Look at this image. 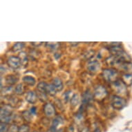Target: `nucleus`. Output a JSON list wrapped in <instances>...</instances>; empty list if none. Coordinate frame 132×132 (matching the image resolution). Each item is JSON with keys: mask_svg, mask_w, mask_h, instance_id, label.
I'll list each match as a JSON object with an SVG mask.
<instances>
[{"mask_svg": "<svg viewBox=\"0 0 132 132\" xmlns=\"http://www.w3.org/2000/svg\"><path fill=\"white\" fill-rule=\"evenodd\" d=\"M13 109L10 105H4L0 109L1 122L8 124L13 120Z\"/></svg>", "mask_w": 132, "mask_h": 132, "instance_id": "obj_1", "label": "nucleus"}, {"mask_svg": "<svg viewBox=\"0 0 132 132\" xmlns=\"http://www.w3.org/2000/svg\"><path fill=\"white\" fill-rule=\"evenodd\" d=\"M111 87L116 92L120 95H125L127 93V85L122 80H117L111 83Z\"/></svg>", "mask_w": 132, "mask_h": 132, "instance_id": "obj_2", "label": "nucleus"}, {"mask_svg": "<svg viewBox=\"0 0 132 132\" xmlns=\"http://www.w3.org/2000/svg\"><path fill=\"white\" fill-rule=\"evenodd\" d=\"M118 71L113 69H106L102 71V76L104 80L108 82H113L117 80Z\"/></svg>", "mask_w": 132, "mask_h": 132, "instance_id": "obj_3", "label": "nucleus"}, {"mask_svg": "<svg viewBox=\"0 0 132 132\" xmlns=\"http://www.w3.org/2000/svg\"><path fill=\"white\" fill-rule=\"evenodd\" d=\"M125 99L123 97L118 96V95H113L112 99H111V105L113 108L118 110H120L122 108H124L126 105Z\"/></svg>", "mask_w": 132, "mask_h": 132, "instance_id": "obj_4", "label": "nucleus"}, {"mask_svg": "<svg viewBox=\"0 0 132 132\" xmlns=\"http://www.w3.org/2000/svg\"><path fill=\"white\" fill-rule=\"evenodd\" d=\"M107 94H108V92L106 88L102 85H98L95 88L93 95L96 100L100 101V100H104Z\"/></svg>", "mask_w": 132, "mask_h": 132, "instance_id": "obj_5", "label": "nucleus"}, {"mask_svg": "<svg viewBox=\"0 0 132 132\" xmlns=\"http://www.w3.org/2000/svg\"><path fill=\"white\" fill-rule=\"evenodd\" d=\"M7 64L10 67L13 69H17L22 64L20 57L16 56L9 57L8 60H7Z\"/></svg>", "mask_w": 132, "mask_h": 132, "instance_id": "obj_6", "label": "nucleus"}, {"mask_svg": "<svg viewBox=\"0 0 132 132\" xmlns=\"http://www.w3.org/2000/svg\"><path fill=\"white\" fill-rule=\"evenodd\" d=\"M116 67L121 69L127 74H132V63L131 62H119L116 65Z\"/></svg>", "mask_w": 132, "mask_h": 132, "instance_id": "obj_7", "label": "nucleus"}, {"mask_svg": "<svg viewBox=\"0 0 132 132\" xmlns=\"http://www.w3.org/2000/svg\"><path fill=\"white\" fill-rule=\"evenodd\" d=\"M87 68L88 71L92 74H95L100 69V64L97 60L91 61L88 63Z\"/></svg>", "mask_w": 132, "mask_h": 132, "instance_id": "obj_8", "label": "nucleus"}, {"mask_svg": "<svg viewBox=\"0 0 132 132\" xmlns=\"http://www.w3.org/2000/svg\"><path fill=\"white\" fill-rule=\"evenodd\" d=\"M44 112L46 116L50 118L54 116L56 111H55L53 104L51 103H46L44 106Z\"/></svg>", "mask_w": 132, "mask_h": 132, "instance_id": "obj_9", "label": "nucleus"}, {"mask_svg": "<svg viewBox=\"0 0 132 132\" xmlns=\"http://www.w3.org/2000/svg\"><path fill=\"white\" fill-rule=\"evenodd\" d=\"M25 98H26V100L28 102V103H30V104H35V102H36V101H37V93L33 91H28V93H26Z\"/></svg>", "mask_w": 132, "mask_h": 132, "instance_id": "obj_10", "label": "nucleus"}, {"mask_svg": "<svg viewBox=\"0 0 132 132\" xmlns=\"http://www.w3.org/2000/svg\"><path fill=\"white\" fill-rule=\"evenodd\" d=\"M93 99V95L91 94V93L89 90H87L83 93L82 95V105L83 106H85L91 102V100Z\"/></svg>", "mask_w": 132, "mask_h": 132, "instance_id": "obj_11", "label": "nucleus"}, {"mask_svg": "<svg viewBox=\"0 0 132 132\" xmlns=\"http://www.w3.org/2000/svg\"><path fill=\"white\" fill-rule=\"evenodd\" d=\"M53 86L55 87L57 91H61L64 88L63 86V82H62V80L58 78H55L53 80Z\"/></svg>", "mask_w": 132, "mask_h": 132, "instance_id": "obj_12", "label": "nucleus"}, {"mask_svg": "<svg viewBox=\"0 0 132 132\" xmlns=\"http://www.w3.org/2000/svg\"><path fill=\"white\" fill-rule=\"evenodd\" d=\"M22 80H23V82L26 85H28V86H30V87L34 86L35 85V83H36V80H35V78L30 76H24V78H22Z\"/></svg>", "mask_w": 132, "mask_h": 132, "instance_id": "obj_13", "label": "nucleus"}, {"mask_svg": "<svg viewBox=\"0 0 132 132\" xmlns=\"http://www.w3.org/2000/svg\"><path fill=\"white\" fill-rule=\"evenodd\" d=\"M6 82L8 85H15L18 81V78L16 76H14V75H9V76H6Z\"/></svg>", "mask_w": 132, "mask_h": 132, "instance_id": "obj_14", "label": "nucleus"}, {"mask_svg": "<svg viewBox=\"0 0 132 132\" xmlns=\"http://www.w3.org/2000/svg\"><path fill=\"white\" fill-rule=\"evenodd\" d=\"M122 80L127 86H131L132 85V74L125 73L122 75Z\"/></svg>", "mask_w": 132, "mask_h": 132, "instance_id": "obj_15", "label": "nucleus"}, {"mask_svg": "<svg viewBox=\"0 0 132 132\" xmlns=\"http://www.w3.org/2000/svg\"><path fill=\"white\" fill-rule=\"evenodd\" d=\"M47 83H46L45 82H40L37 85V91L42 92V93H46V87H47Z\"/></svg>", "mask_w": 132, "mask_h": 132, "instance_id": "obj_16", "label": "nucleus"}, {"mask_svg": "<svg viewBox=\"0 0 132 132\" xmlns=\"http://www.w3.org/2000/svg\"><path fill=\"white\" fill-rule=\"evenodd\" d=\"M57 90L55 89V87L53 85H47L46 87V93L49 94L51 96H54L56 94Z\"/></svg>", "mask_w": 132, "mask_h": 132, "instance_id": "obj_17", "label": "nucleus"}, {"mask_svg": "<svg viewBox=\"0 0 132 132\" xmlns=\"http://www.w3.org/2000/svg\"><path fill=\"white\" fill-rule=\"evenodd\" d=\"M24 43L23 42H17L15 45L13 46L12 48V50L13 52H18L22 50V48H24Z\"/></svg>", "mask_w": 132, "mask_h": 132, "instance_id": "obj_18", "label": "nucleus"}, {"mask_svg": "<svg viewBox=\"0 0 132 132\" xmlns=\"http://www.w3.org/2000/svg\"><path fill=\"white\" fill-rule=\"evenodd\" d=\"M19 57L20 59L21 63L23 65H26L28 63V56L25 52H21L19 55Z\"/></svg>", "mask_w": 132, "mask_h": 132, "instance_id": "obj_19", "label": "nucleus"}, {"mask_svg": "<svg viewBox=\"0 0 132 132\" xmlns=\"http://www.w3.org/2000/svg\"><path fill=\"white\" fill-rule=\"evenodd\" d=\"M32 116V115L30 113V111H24L22 112V117L24 119V120H26L27 122L31 121Z\"/></svg>", "mask_w": 132, "mask_h": 132, "instance_id": "obj_20", "label": "nucleus"}, {"mask_svg": "<svg viewBox=\"0 0 132 132\" xmlns=\"http://www.w3.org/2000/svg\"><path fill=\"white\" fill-rule=\"evenodd\" d=\"M79 101H80V98L78 94H74L71 98V104L73 106H77L79 103Z\"/></svg>", "mask_w": 132, "mask_h": 132, "instance_id": "obj_21", "label": "nucleus"}, {"mask_svg": "<svg viewBox=\"0 0 132 132\" xmlns=\"http://www.w3.org/2000/svg\"><path fill=\"white\" fill-rule=\"evenodd\" d=\"M62 122H63L62 118L61 117H60V116H57V117H56L55 118L53 119L52 122V126H51V127H54V128H56L57 129V126H58L59 125H60V124L62 123Z\"/></svg>", "mask_w": 132, "mask_h": 132, "instance_id": "obj_22", "label": "nucleus"}, {"mask_svg": "<svg viewBox=\"0 0 132 132\" xmlns=\"http://www.w3.org/2000/svg\"><path fill=\"white\" fill-rule=\"evenodd\" d=\"M24 88L22 84H18L15 89V92L18 95H22L24 93Z\"/></svg>", "mask_w": 132, "mask_h": 132, "instance_id": "obj_23", "label": "nucleus"}, {"mask_svg": "<svg viewBox=\"0 0 132 132\" xmlns=\"http://www.w3.org/2000/svg\"><path fill=\"white\" fill-rule=\"evenodd\" d=\"M37 97L41 100L42 102H45V101L47 100V93H42V92L37 91Z\"/></svg>", "mask_w": 132, "mask_h": 132, "instance_id": "obj_24", "label": "nucleus"}, {"mask_svg": "<svg viewBox=\"0 0 132 132\" xmlns=\"http://www.w3.org/2000/svg\"><path fill=\"white\" fill-rule=\"evenodd\" d=\"M46 46L48 48H49L51 50H55L58 47V44L53 43V42H46Z\"/></svg>", "mask_w": 132, "mask_h": 132, "instance_id": "obj_25", "label": "nucleus"}, {"mask_svg": "<svg viewBox=\"0 0 132 132\" xmlns=\"http://www.w3.org/2000/svg\"><path fill=\"white\" fill-rule=\"evenodd\" d=\"M30 131V127L28 125H22V126H20L18 129V132H29Z\"/></svg>", "mask_w": 132, "mask_h": 132, "instance_id": "obj_26", "label": "nucleus"}, {"mask_svg": "<svg viewBox=\"0 0 132 132\" xmlns=\"http://www.w3.org/2000/svg\"><path fill=\"white\" fill-rule=\"evenodd\" d=\"M13 91V87H8L4 88V90L2 91V94H4V95H10L11 93Z\"/></svg>", "mask_w": 132, "mask_h": 132, "instance_id": "obj_27", "label": "nucleus"}, {"mask_svg": "<svg viewBox=\"0 0 132 132\" xmlns=\"http://www.w3.org/2000/svg\"><path fill=\"white\" fill-rule=\"evenodd\" d=\"M9 130V127L8 124L1 122L0 124V132H7Z\"/></svg>", "mask_w": 132, "mask_h": 132, "instance_id": "obj_28", "label": "nucleus"}, {"mask_svg": "<svg viewBox=\"0 0 132 132\" xmlns=\"http://www.w3.org/2000/svg\"><path fill=\"white\" fill-rule=\"evenodd\" d=\"M71 93V91H66L64 94H63V99L65 101V102H68V100H69L70 98V93Z\"/></svg>", "mask_w": 132, "mask_h": 132, "instance_id": "obj_29", "label": "nucleus"}, {"mask_svg": "<svg viewBox=\"0 0 132 132\" xmlns=\"http://www.w3.org/2000/svg\"><path fill=\"white\" fill-rule=\"evenodd\" d=\"M19 128L16 125H12L11 127H9V132H18Z\"/></svg>", "mask_w": 132, "mask_h": 132, "instance_id": "obj_30", "label": "nucleus"}, {"mask_svg": "<svg viewBox=\"0 0 132 132\" xmlns=\"http://www.w3.org/2000/svg\"><path fill=\"white\" fill-rule=\"evenodd\" d=\"M30 112L32 115H36V113H37V108L35 106H32L30 109Z\"/></svg>", "mask_w": 132, "mask_h": 132, "instance_id": "obj_31", "label": "nucleus"}, {"mask_svg": "<svg viewBox=\"0 0 132 132\" xmlns=\"http://www.w3.org/2000/svg\"><path fill=\"white\" fill-rule=\"evenodd\" d=\"M42 42H31V44L33 46H41L42 44Z\"/></svg>", "mask_w": 132, "mask_h": 132, "instance_id": "obj_32", "label": "nucleus"}, {"mask_svg": "<svg viewBox=\"0 0 132 132\" xmlns=\"http://www.w3.org/2000/svg\"><path fill=\"white\" fill-rule=\"evenodd\" d=\"M48 132H57V129L56 128L53 127H51L50 129L48 130Z\"/></svg>", "mask_w": 132, "mask_h": 132, "instance_id": "obj_33", "label": "nucleus"}, {"mask_svg": "<svg viewBox=\"0 0 132 132\" xmlns=\"http://www.w3.org/2000/svg\"><path fill=\"white\" fill-rule=\"evenodd\" d=\"M54 56H55V59H56V60H57V59H58L59 57H60V55L59 54V53H55Z\"/></svg>", "mask_w": 132, "mask_h": 132, "instance_id": "obj_34", "label": "nucleus"}, {"mask_svg": "<svg viewBox=\"0 0 132 132\" xmlns=\"http://www.w3.org/2000/svg\"><path fill=\"white\" fill-rule=\"evenodd\" d=\"M94 132H101V131H100V130L99 129H96L94 131Z\"/></svg>", "mask_w": 132, "mask_h": 132, "instance_id": "obj_35", "label": "nucleus"}, {"mask_svg": "<svg viewBox=\"0 0 132 132\" xmlns=\"http://www.w3.org/2000/svg\"><path fill=\"white\" fill-rule=\"evenodd\" d=\"M82 132H88V129H85L84 130H82Z\"/></svg>", "mask_w": 132, "mask_h": 132, "instance_id": "obj_36", "label": "nucleus"}, {"mask_svg": "<svg viewBox=\"0 0 132 132\" xmlns=\"http://www.w3.org/2000/svg\"><path fill=\"white\" fill-rule=\"evenodd\" d=\"M33 132H37V131H33Z\"/></svg>", "mask_w": 132, "mask_h": 132, "instance_id": "obj_37", "label": "nucleus"}]
</instances>
